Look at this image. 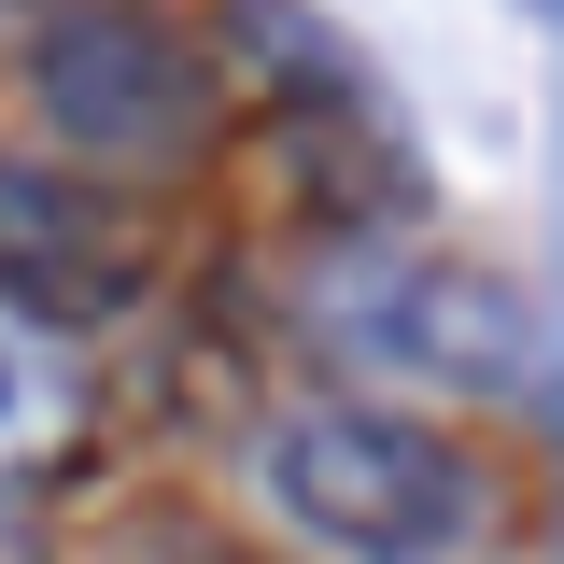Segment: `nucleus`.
<instances>
[{
    "label": "nucleus",
    "instance_id": "1",
    "mask_svg": "<svg viewBox=\"0 0 564 564\" xmlns=\"http://www.w3.org/2000/svg\"><path fill=\"white\" fill-rule=\"evenodd\" d=\"M269 494H282V522H311L325 551H367V564H423L437 536H466V466L423 423L339 410V395L269 423Z\"/></svg>",
    "mask_w": 564,
    "mask_h": 564
},
{
    "label": "nucleus",
    "instance_id": "2",
    "mask_svg": "<svg viewBox=\"0 0 564 564\" xmlns=\"http://www.w3.org/2000/svg\"><path fill=\"white\" fill-rule=\"evenodd\" d=\"M29 85L57 113L70 155H198V57L141 14V0H85L29 43Z\"/></svg>",
    "mask_w": 564,
    "mask_h": 564
},
{
    "label": "nucleus",
    "instance_id": "3",
    "mask_svg": "<svg viewBox=\"0 0 564 564\" xmlns=\"http://www.w3.org/2000/svg\"><path fill=\"white\" fill-rule=\"evenodd\" d=\"M0 296H14V325H43V339L128 311L141 296L128 198H99V184L57 170V155H0Z\"/></svg>",
    "mask_w": 564,
    "mask_h": 564
},
{
    "label": "nucleus",
    "instance_id": "4",
    "mask_svg": "<svg viewBox=\"0 0 564 564\" xmlns=\"http://www.w3.org/2000/svg\"><path fill=\"white\" fill-rule=\"evenodd\" d=\"M367 352H395V367L452 381V395H522V410H536V381H551L536 296H522L508 269H466V254L381 282V296H367Z\"/></svg>",
    "mask_w": 564,
    "mask_h": 564
},
{
    "label": "nucleus",
    "instance_id": "5",
    "mask_svg": "<svg viewBox=\"0 0 564 564\" xmlns=\"http://www.w3.org/2000/svg\"><path fill=\"white\" fill-rule=\"evenodd\" d=\"M85 423H99V395H85L70 339H43V325H14V311H0V480L85 466Z\"/></svg>",
    "mask_w": 564,
    "mask_h": 564
},
{
    "label": "nucleus",
    "instance_id": "6",
    "mask_svg": "<svg viewBox=\"0 0 564 564\" xmlns=\"http://www.w3.org/2000/svg\"><path fill=\"white\" fill-rule=\"evenodd\" d=\"M226 57L269 70L282 113H352V99H367V57H352L311 0H226Z\"/></svg>",
    "mask_w": 564,
    "mask_h": 564
},
{
    "label": "nucleus",
    "instance_id": "7",
    "mask_svg": "<svg viewBox=\"0 0 564 564\" xmlns=\"http://www.w3.org/2000/svg\"><path fill=\"white\" fill-rule=\"evenodd\" d=\"M0 564H43V536H29V508H0Z\"/></svg>",
    "mask_w": 564,
    "mask_h": 564
}]
</instances>
